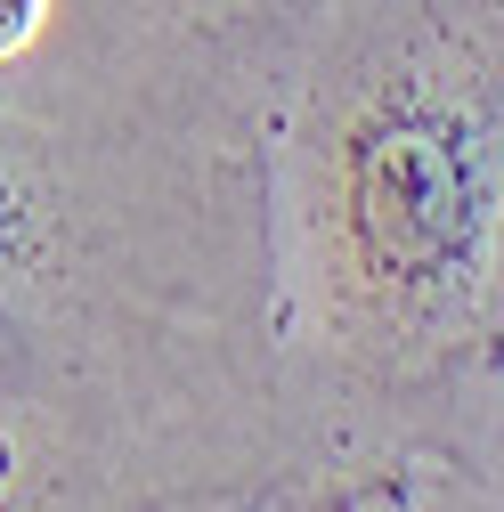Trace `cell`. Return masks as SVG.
Masks as SVG:
<instances>
[{"mask_svg": "<svg viewBox=\"0 0 504 512\" xmlns=\"http://www.w3.org/2000/svg\"><path fill=\"white\" fill-rule=\"evenodd\" d=\"M204 512H399L391 504V480L383 488H342V480H269L252 496H228V504H204Z\"/></svg>", "mask_w": 504, "mask_h": 512, "instance_id": "277c9868", "label": "cell"}, {"mask_svg": "<svg viewBox=\"0 0 504 512\" xmlns=\"http://www.w3.org/2000/svg\"><path fill=\"white\" fill-rule=\"evenodd\" d=\"M269 98L285 472L439 464L504 252V0H318L252 49Z\"/></svg>", "mask_w": 504, "mask_h": 512, "instance_id": "7a4b0ae2", "label": "cell"}, {"mask_svg": "<svg viewBox=\"0 0 504 512\" xmlns=\"http://www.w3.org/2000/svg\"><path fill=\"white\" fill-rule=\"evenodd\" d=\"M285 480L261 57L171 0H0V512Z\"/></svg>", "mask_w": 504, "mask_h": 512, "instance_id": "6da1fadb", "label": "cell"}, {"mask_svg": "<svg viewBox=\"0 0 504 512\" xmlns=\"http://www.w3.org/2000/svg\"><path fill=\"white\" fill-rule=\"evenodd\" d=\"M391 504H399V512H504V496H488L480 480H464V472H448V464H415V472H399Z\"/></svg>", "mask_w": 504, "mask_h": 512, "instance_id": "8992f818", "label": "cell"}, {"mask_svg": "<svg viewBox=\"0 0 504 512\" xmlns=\"http://www.w3.org/2000/svg\"><path fill=\"white\" fill-rule=\"evenodd\" d=\"M179 17H196L204 33H220V41H236V49H261V41H277L285 25H301L318 0H171Z\"/></svg>", "mask_w": 504, "mask_h": 512, "instance_id": "5b68a950", "label": "cell"}, {"mask_svg": "<svg viewBox=\"0 0 504 512\" xmlns=\"http://www.w3.org/2000/svg\"><path fill=\"white\" fill-rule=\"evenodd\" d=\"M439 464L480 480L488 496H504V252H496V293H488V358H480V382H472L464 431Z\"/></svg>", "mask_w": 504, "mask_h": 512, "instance_id": "3957f363", "label": "cell"}]
</instances>
